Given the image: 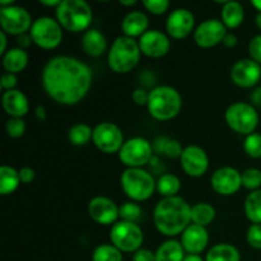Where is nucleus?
<instances>
[{
	"mask_svg": "<svg viewBox=\"0 0 261 261\" xmlns=\"http://www.w3.org/2000/svg\"><path fill=\"white\" fill-rule=\"evenodd\" d=\"M41 82L43 91L53 101L63 106H74L88 94L93 71L74 56L58 55L45 64Z\"/></svg>",
	"mask_w": 261,
	"mask_h": 261,
	"instance_id": "1",
	"label": "nucleus"
},
{
	"mask_svg": "<svg viewBox=\"0 0 261 261\" xmlns=\"http://www.w3.org/2000/svg\"><path fill=\"white\" fill-rule=\"evenodd\" d=\"M153 223L163 236H181L191 224V205L181 196L162 198L153 211Z\"/></svg>",
	"mask_w": 261,
	"mask_h": 261,
	"instance_id": "2",
	"label": "nucleus"
},
{
	"mask_svg": "<svg viewBox=\"0 0 261 261\" xmlns=\"http://www.w3.org/2000/svg\"><path fill=\"white\" fill-rule=\"evenodd\" d=\"M182 109L180 92L171 86H157L149 91L147 103L148 114L157 121H170L175 119Z\"/></svg>",
	"mask_w": 261,
	"mask_h": 261,
	"instance_id": "3",
	"label": "nucleus"
},
{
	"mask_svg": "<svg viewBox=\"0 0 261 261\" xmlns=\"http://www.w3.org/2000/svg\"><path fill=\"white\" fill-rule=\"evenodd\" d=\"M55 18L63 30L71 33H84L91 28L93 10L84 0H61L55 9Z\"/></svg>",
	"mask_w": 261,
	"mask_h": 261,
	"instance_id": "4",
	"label": "nucleus"
},
{
	"mask_svg": "<svg viewBox=\"0 0 261 261\" xmlns=\"http://www.w3.org/2000/svg\"><path fill=\"white\" fill-rule=\"evenodd\" d=\"M140 56L142 51L138 40L119 36L107 51V65L114 73L127 74L137 68Z\"/></svg>",
	"mask_w": 261,
	"mask_h": 261,
	"instance_id": "5",
	"label": "nucleus"
},
{
	"mask_svg": "<svg viewBox=\"0 0 261 261\" xmlns=\"http://www.w3.org/2000/svg\"><path fill=\"white\" fill-rule=\"evenodd\" d=\"M120 184L125 195L135 203L148 200L157 191V181L144 168H126L121 173Z\"/></svg>",
	"mask_w": 261,
	"mask_h": 261,
	"instance_id": "6",
	"label": "nucleus"
},
{
	"mask_svg": "<svg viewBox=\"0 0 261 261\" xmlns=\"http://www.w3.org/2000/svg\"><path fill=\"white\" fill-rule=\"evenodd\" d=\"M224 120L232 132L247 137L256 130L259 125V114L252 103L234 102L224 112Z\"/></svg>",
	"mask_w": 261,
	"mask_h": 261,
	"instance_id": "7",
	"label": "nucleus"
},
{
	"mask_svg": "<svg viewBox=\"0 0 261 261\" xmlns=\"http://www.w3.org/2000/svg\"><path fill=\"white\" fill-rule=\"evenodd\" d=\"M30 35L37 47L42 50H55L63 42L64 30L56 18L42 15L33 20Z\"/></svg>",
	"mask_w": 261,
	"mask_h": 261,
	"instance_id": "8",
	"label": "nucleus"
},
{
	"mask_svg": "<svg viewBox=\"0 0 261 261\" xmlns=\"http://www.w3.org/2000/svg\"><path fill=\"white\" fill-rule=\"evenodd\" d=\"M153 144L142 137H134L125 140L117 153L119 160L126 168H143L153 160Z\"/></svg>",
	"mask_w": 261,
	"mask_h": 261,
	"instance_id": "9",
	"label": "nucleus"
},
{
	"mask_svg": "<svg viewBox=\"0 0 261 261\" xmlns=\"http://www.w3.org/2000/svg\"><path fill=\"white\" fill-rule=\"evenodd\" d=\"M110 240L115 247L121 252H132L134 254L144 242V233L137 223L119 221L111 227Z\"/></svg>",
	"mask_w": 261,
	"mask_h": 261,
	"instance_id": "10",
	"label": "nucleus"
},
{
	"mask_svg": "<svg viewBox=\"0 0 261 261\" xmlns=\"http://www.w3.org/2000/svg\"><path fill=\"white\" fill-rule=\"evenodd\" d=\"M33 19L31 13L19 5L0 8V27L3 32L10 36H20L30 33Z\"/></svg>",
	"mask_w": 261,
	"mask_h": 261,
	"instance_id": "11",
	"label": "nucleus"
},
{
	"mask_svg": "<svg viewBox=\"0 0 261 261\" xmlns=\"http://www.w3.org/2000/svg\"><path fill=\"white\" fill-rule=\"evenodd\" d=\"M92 143L102 153L114 154V153L120 152L125 143V137L122 130L116 124L103 121L93 127Z\"/></svg>",
	"mask_w": 261,
	"mask_h": 261,
	"instance_id": "12",
	"label": "nucleus"
},
{
	"mask_svg": "<svg viewBox=\"0 0 261 261\" xmlns=\"http://www.w3.org/2000/svg\"><path fill=\"white\" fill-rule=\"evenodd\" d=\"M89 218L97 224L114 226L120 221V206L107 196H94L87 206Z\"/></svg>",
	"mask_w": 261,
	"mask_h": 261,
	"instance_id": "13",
	"label": "nucleus"
},
{
	"mask_svg": "<svg viewBox=\"0 0 261 261\" xmlns=\"http://www.w3.org/2000/svg\"><path fill=\"white\" fill-rule=\"evenodd\" d=\"M228 30L221 19L209 18L196 25L194 31V41L201 48H212L223 42Z\"/></svg>",
	"mask_w": 261,
	"mask_h": 261,
	"instance_id": "14",
	"label": "nucleus"
},
{
	"mask_svg": "<svg viewBox=\"0 0 261 261\" xmlns=\"http://www.w3.org/2000/svg\"><path fill=\"white\" fill-rule=\"evenodd\" d=\"M195 15L186 8L172 10L166 20L167 35L173 40H184L195 31Z\"/></svg>",
	"mask_w": 261,
	"mask_h": 261,
	"instance_id": "15",
	"label": "nucleus"
},
{
	"mask_svg": "<svg viewBox=\"0 0 261 261\" xmlns=\"http://www.w3.org/2000/svg\"><path fill=\"white\" fill-rule=\"evenodd\" d=\"M211 186L218 195H234L242 188V175L234 167H221L214 171L211 177Z\"/></svg>",
	"mask_w": 261,
	"mask_h": 261,
	"instance_id": "16",
	"label": "nucleus"
},
{
	"mask_svg": "<svg viewBox=\"0 0 261 261\" xmlns=\"http://www.w3.org/2000/svg\"><path fill=\"white\" fill-rule=\"evenodd\" d=\"M180 165L186 175L198 178L205 175L209 170V157L205 150L199 145H188L184 148Z\"/></svg>",
	"mask_w": 261,
	"mask_h": 261,
	"instance_id": "17",
	"label": "nucleus"
},
{
	"mask_svg": "<svg viewBox=\"0 0 261 261\" xmlns=\"http://www.w3.org/2000/svg\"><path fill=\"white\" fill-rule=\"evenodd\" d=\"M231 81L240 88H252L261 82V65L246 58L236 61L231 68Z\"/></svg>",
	"mask_w": 261,
	"mask_h": 261,
	"instance_id": "18",
	"label": "nucleus"
},
{
	"mask_svg": "<svg viewBox=\"0 0 261 261\" xmlns=\"http://www.w3.org/2000/svg\"><path fill=\"white\" fill-rule=\"evenodd\" d=\"M142 55L150 59H161L171 50L170 36L158 30H148L140 38H138Z\"/></svg>",
	"mask_w": 261,
	"mask_h": 261,
	"instance_id": "19",
	"label": "nucleus"
},
{
	"mask_svg": "<svg viewBox=\"0 0 261 261\" xmlns=\"http://www.w3.org/2000/svg\"><path fill=\"white\" fill-rule=\"evenodd\" d=\"M180 242L188 255H200L209 245V232L205 227L191 223L181 234Z\"/></svg>",
	"mask_w": 261,
	"mask_h": 261,
	"instance_id": "20",
	"label": "nucleus"
},
{
	"mask_svg": "<svg viewBox=\"0 0 261 261\" xmlns=\"http://www.w3.org/2000/svg\"><path fill=\"white\" fill-rule=\"evenodd\" d=\"M2 105L9 117L23 119L30 111V101L19 89H12L3 93Z\"/></svg>",
	"mask_w": 261,
	"mask_h": 261,
	"instance_id": "21",
	"label": "nucleus"
},
{
	"mask_svg": "<svg viewBox=\"0 0 261 261\" xmlns=\"http://www.w3.org/2000/svg\"><path fill=\"white\" fill-rule=\"evenodd\" d=\"M149 27V19L147 14L140 10H133L124 17L121 22L122 36L130 38H140Z\"/></svg>",
	"mask_w": 261,
	"mask_h": 261,
	"instance_id": "22",
	"label": "nucleus"
},
{
	"mask_svg": "<svg viewBox=\"0 0 261 261\" xmlns=\"http://www.w3.org/2000/svg\"><path fill=\"white\" fill-rule=\"evenodd\" d=\"M81 46L86 55L91 58H99L107 51L106 36L96 28H89L82 35Z\"/></svg>",
	"mask_w": 261,
	"mask_h": 261,
	"instance_id": "23",
	"label": "nucleus"
},
{
	"mask_svg": "<svg viewBox=\"0 0 261 261\" xmlns=\"http://www.w3.org/2000/svg\"><path fill=\"white\" fill-rule=\"evenodd\" d=\"M3 68L5 73L18 74L27 68L30 63V56L28 53L19 47H10L4 55L2 56Z\"/></svg>",
	"mask_w": 261,
	"mask_h": 261,
	"instance_id": "24",
	"label": "nucleus"
},
{
	"mask_svg": "<svg viewBox=\"0 0 261 261\" xmlns=\"http://www.w3.org/2000/svg\"><path fill=\"white\" fill-rule=\"evenodd\" d=\"M245 19V9L241 3L226 2L221 9V20L227 30H236Z\"/></svg>",
	"mask_w": 261,
	"mask_h": 261,
	"instance_id": "25",
	"label": "nucleus"
},
{
	"mask_svg": "<svg viewBox=\"0 0 261 261\" xmlns=\"http://www.w3.org/2000/svg\"><path fill=\"white\" fill-rule=\"evenodd\" d=\"M185 250L180 241L168 239L158 246L155 251V261H184Z\"/></svg>",
	"mask_w": 261,
	"mask_h": 261,
	"instance_id": "26",
	"label": "nucleus"
},
{
	"mask_svg": "<svg viewBox=\"0 0 261 261\" xmlns=\"http://www.w3.org/2000/svg\"><path fill=\"white\" fill-rule=\"evenodd\" d=\"M20 184L22 181L19 177V171L8 165L0 167V194L3 196L10 195L17 191Z\"/></svg>",
	"mask_w": 261,
	"mask_h": 261,
	"instance_id": "27",
	"label": "nucleus"
},
{
	"mask_svg": "<svg viewBox=\"0 0 261 261\" xmlns=\"http://www.w3.org/2000/svg\"><path fill=\"white\" fill-rule=\"evenodd\" d=\"M205 261H241V255L233 245L217 244L206 252Z\"/></svg>",
	"mask_w": 261,
	"mask_h": 261,
	"instance_id": "28",
	"label": "nucleus"
},
{
	"mask_svg": "<svg viewBox=\"0 0 261 261\" xmlns=\"http://www.w3.org/2000/svg\"><path fill=\"white\" fill-rule=\"evenodd\" d=\"M217 216L216 208L209 203H196L191 206V223L201 227L211 226Z\"/></svg>",
	"mask_w": 261,
	"mask_h": 261,
	"instance_id": "29",
	"label": "nucleus"
},
{
	"mask_svg": "<svg viewBox=\"0 0 261 261\" xmlns=\"http://www.w3.org/2000/svg\"><path fill=\"white\" fill-rule=\"evenodd\" d=\"M181 190V181L173 173H165L157 180V193L162 198H173L178 196Z\"/></svg>",
	"mask_w": 261,
	"mask_h": 261,
	"instance_id": "30",
	"label": "nucleus"
},
{
	"mask_svg": "<svg viewBox=\"0 0 261 261\" xmlns=\"http://www.w3.org/2000/svg\"><path fill=\"white\" fill-rule=\"evenodd\" d=\"M246 218L252 224H261V190L251 191L244 203Z\"/></svg>",
	"mask_w": 261,
	"mask_h": 261,
	"instance_id": "31",
	"label": "nucleus"
},
{
	"mask_svg": "<svg viewBox=\"0 0 261 261\" xmlns=\"http://www.w3.org/2000/svg\"><path fill=\"white\" fill-rule=\"evenodd\" d=\"M92 137H93V129L84 122L74 124L68 130V140L75 147L87 145L92 140Z\"/></svg>",
	"mask_w": 261,
	"mask_h": 261,
	"instance_id": "32",
	"label": "nucleus"
},
{
	"mask_svg": "<svg viewBox=\"0 0 261 261\" xmlns=\"http://www.w3.org/2000/svg\"><path fill=\"white\" fill-rule=\"evenodd\" d=\"M92 261H122V252L112 244H102L92 252Z\"/></svg>",
	"mask_w": 261,
	"mask_h": 261,
	"instance_id": "33",
	"label": "nucleus"
},
{
	"mask_svg": "<svg viewBox=\"0 0 261 261\" xmlns=\"http://www.w3.org/2000/svg\"><path fill=\"white\" fill-rule=\"evenodd\" d=\"M142 217V208L135 201H126L120 206V221L137 223Z\"/></svg>",
	"mask_w": 261,
	"mask_h": 261,
	"instance_id": "34",
	"label": "nucleus"
},
{
	"mask_svg": "<svg viewBox=\"0 0 261 261\" xmlns=\"http://www.w3.org/2000/svg\"><path fill=\"white\" fill-rule=\"evenodd\" d=\"M242 175V188L247 190H260L261 186V170L259 168H247Z\"/></svg>",
	"mask_w": 261,
	"mask_h": 261,
	"instance_id": "35",
	"label": "nucleus"
},
{
	"mask_svg": "<svg viewBox=\"0 0 261 261\" xmlns=\"http://www.w3.org/2000/svg\"><path fill=\"white\" fill-rule=\"evenodd\" d=\"M244 150L249 157L261 158V134L260 133H252V134L245 137Z\"/></svg>",
	"mask_w": 261,
	"mask_h": 261,
	"instance_id": "36",
	"label": "nucleus"
},
{
	"mask_svg": "<svg viewBox=\"0 0 261 261\" xmlns=\"http://www.w3.org/2000/svg\"><path fill=\"white\" fill-rule=\"evenodd\" d=\"M25 122L23 119H15V117H9L8 121L5 122V132H7L8 137L13 138V139H19L24 135Z\"/></svg>",
	"mask_w": 261,
	"mask_h": 261,
	"instance_id": "37",
	"label": "nucleus"
},
{
	"mask_svg": "<svg viewBox=\"0 0 261 261\" xmlns=\"http://www.w3.org/2000/svg\"><path fill=\"white\" fill-rule=\"evenodd\" d=\"M182 152H184V148L178 140L170 139V138H167L165 142V144H163L162 153H161V154H165L166 157L171 158V160H177V158L180 160Z\"/></svg>",
	"mask_w": 261,
	"mask_h": 261,
	"instance_id": "38",
	"label": "nucleus"
},
{
	"mask_svg": "<svg viewBox=\"0 0 261 261\" xmlns=\"http://www.w3.org/2000/svg\"><path fill=\"white\" fill-rule=\"evenodd\" d=\"M143 7L153 15H162L170 9L168 0H143Z\"/></svg>",
	"mask_w": 261,
	"mask_h": 261,
	"instance_id": "39",
	"label": "nucleus"
},
{
	"mask_svg": "<svg viewBox=\"0 0 261 261\" xmlns=\"http://www.w3.org/2000/svg\"><path fill=\"white\" fill-rule=\"evenodd\" d=\"M246 240L252 249L261 250V224H251L249 227Z\"/></svg>",
	"mask_w": 261,
	"mask_h": 261,
	"instance_id": "40",
	"label": "nucleus"
},
{
	"mask_svg": "<svg viewBox=\"0 0 261 261\" xmlns=\"http://www.w3.org/2000/svg\"><path fill=\"white\" fill-rule=\"evenodd\" d=\"M250 59L261 65V35H256L251 38L249 43Z\"/></svg>",
	"mask_w": 261,
	"mask_h": 261,
	"instance_id": "41",
	"label": "nucleus"
},
{
	"mask_svg": "<svg viewBox=\"0 0 261 261\" xmlns=\"http://www.w3.org/2000/svg\"><path fill=\"white\" fill-rule=\"evenodd\" d=\"M18 84V78L17 74H12V73H4L2 75V81H0V87L4 92L7 91H12V89H17Z\"/></svg>",
	"mask_w": 261,
	"mask_h": 261,
	"instance_id": "42",
	"label": "nucleus"
},
{
	"mask_svg": "<svg viewBox=\"0 0 261 261\" xmlns=\"http://www.w3.org/2000/svg\"><path fill=\"white\" fill-rule=\"evenodd\" d=\"M133 102L138 106H147L149 99V91L144 88H135L132 93Z\"/></svg>",
	"mask_w": 261,
	"mask_h": 261,
	"instance_id": "43",
	"label": "nucleus"
},
{
	"mask_svg": "<svg viewBox=\"0 0 261 261\" xmlns=\"http://www.w3.org/2000/svg\"><path fill=\"white\" fill-rule=\"evenodd\" d=\"M133 261H155V252L142 247L133 254Z\"/></svg>",
	"mask_w": 261,
	"mask_h": 261,
	"instance_id": "44",
	"label": "nucleus"
},
{
	"mask_svg": "<svg viewBox=\"0 0 261 261\" xmlns=\"http://www.w3.org/2000/svg\"><path fill=\"white\" fill-rule=\"evenodd\" d=\"M19 177L22 184H31L36 177L35 170L31 167H22L19 170Z\"/></svg>",
	"mask_w": 261,
	"mask_h": 261,
	"instance_id": "45",
	"label": "nucleus"
},
{
	"mask_svg": "<svg viewBox=\"0 0 261 261\" xmlns=\"http://www.w3.org/2000/svg\"><path fill=\"white\" fill-rule=\"evenodd\" d=\"M32 43L33 41L30 33H24V35H20L17 37V47L23 48V50H27Z\"/></svg>",
	"mask_w": 261,
	"mask_h": 261,
	"instance_id": "46",
	"label": "nucleus"
},
{
	"mask_svg": "<svg viewBox=\"0 0 261 261\" xmlns=\"http://www.w3.org/2000/svg\"><path fill=\"white\" fill-rule=\"evenodd\" d=\"M222 43H223V45L226 46V47H228V48L236 47L237 43H239V38H237V36L234 35V33L228 32L226 35V37H224L223 42H222Z\"/></svg>",
	"mask_w": 261,
	"mask_h": 261,
	"instance_id": "47",
	"label": "nucleus"
},
{
	"mask_svg": "<svg viewBox=\"0 0 261 261\" xmlns=\"http://www.w3.org/2000/svg\"><path fill=\"white\" fill-rule=\"evenodd\" d=\"M250 98H251V102L254 106H261V87H257V88H255L252 91Z\"/></svg>",
	"mask_w": 261,
	"mask_h": 261,
	"instance_id": "48",
	"label": "nucleus"
},
{
	"mask_svg": "<svg viewBox=\"0 0 261 261\" xmlns=\"http://www.w3.org/2000/svg\"><path fill=\"white\" fill-rule=\"evenodd\" d=\"M0 42H2V46H0V55H4L9 48H8V35L3 31H0Z\"/></svg>",
	"mask_w": 261,
	"mask_h": 261,
	"instance_id": "49",
	"label": "nucleus"
},
{
	"mask_svg": "<svg viewBox=\"0 0 261 261\" xmlns=\"http://www.w3.org/2000/svg\"><path fill=\"white\" fill-rule=\"evenodd\" d=\"M35 115L37 117V120L40 121H45L47 119V112H46V109L43 106H37L35 110Z\"/></svg>",
	"mask_w": 261,
	"mask_h": 261,
	"instance_id": "50",
	"label": "nucleus"
},
{
	"mask_svg": "<svg viewBox=\"0 0 261 261\" xmlns=\"http://www.w3.org/2000/svg\"><path fill=\"white\" fill-rule=\"evenodd\" d=\"M61 0H40V4L43 7H50V8H58L60 5Z\"/></svg>",
	"mask_w": 261,
	"mask_h": 261,
	"instance_id": "51",
	"label": "nucleus"
},
{
	"mask_svg": "<svg viewBox=\"0 0 261 261\" xmlns=\"http://www.w3.org/2000/svg\"><path fill=\"white\" fill-rule=\"evenodd\" d=\"M184 261H205L200 255H186Z\"/></svg>",
	"mask_w": 261,
	"mask_h": 261,
	"instance_id": "52",
	"label": "nucleus"
},
{
	"mask_svg": "<svg viewBox=\"0 0 261 261\" xmlns=\"http://www.w3.org/2000/svg\"><path fill=\"white\" fill-rule=\"evenodd\" d=\"M119 3L122 7H134L137 4V0H120Z\"/></svg>",
	"mask_w": 261,
	"mask_h": 261,
	"instance_id": "53",
	"label": "nucleus"
},
{
	"mask_svg": "<svg viewBox=\"0 0 261 261\" xmlns=\"http://www.w3.org/2000/svg\"><path fill=\"white\" fill-rule=\"evenodd\" d=\"M15 4L14 0H0V8H5V7H10V5Z\"/></svg>",
	"mask_w": 261,
	"mask_h": 261,
	"instance_id": "54",
	"label": "nucleus"
},
{
	"mask_svg": "<svg viewBox=\"0 0 261 261\" xmlns=\"http://www.w3.org/2000/svg\"><path fill=\"white\" fill-rule=\"evenodd\" d=\"M251 5L257 12H261V0H251Z\"/></svg>",
	"mask_w": 261,
	"mask_h": 261,
	"instance_id": "55",
	"label": "nucleus"
},
{
	"mask_svg": "<svg viewBox=\"0 0 261 261\" xmlns=\"http://www.w3.org/2000/svg\"><path fill=\"white\" fill-rule=\"evenodd\" d=\"M255 24L259 30H261V12H257L256 17H255Z\"/></svg>",
	"mask_w": 261,
	"mask_h": 261,
	"instance_id": "56",
	"label": "nucleus"
}]
</instances>
